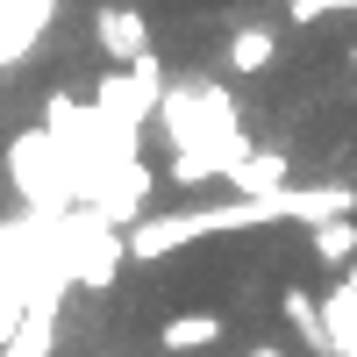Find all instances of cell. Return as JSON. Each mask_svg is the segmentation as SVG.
I'll return each mask as SVG.
<instances>
[{
    "instance_id": "obj_1",
    "label": "cell",
    "mask_w": 357,
    "mask_h": 357,
    "mask_svg": "<svg viewBox=\"0 0 357 357\" xmlns=\"http://www.w3.org/2000/svg\"><path fill=\"white\" fill-rule=\"evenodd\" d=\"M329 215H357V186H279V193H236V200H207V207H172V215H143L129 222V257L158 264L172 250L200 243V236H236V229H264V222H329Z\"/></svg>"
},
{
    "instance_id": "obj_2",
    "label": "cell",
    "mask_w": 357,
    "mask_h": 357,
    "mask_svg": "<svg viewBox=\"0 0 357 357\" xmlns=\"http://www.w3.org/2000/svg\"><path fill=\"white\" fill-rule=\"evenodd\" d=\"M8 178H15V193L36 207V222L72 215V200H79V165H72V151L50 129H22L8 143Z\"/></svg>"
},
{
    "instance_id": "obj_3",
    "label": "cell",
    "mask_w": 357,
    "mask_h": 357,
    "mask_svg": "<svg viewBox=\"0 0 357 357\" xmlns=\"http://www.w3.org/2000/svg\"><path fill=\"white\" fill-rule=\"evenodd\" d=\"M321 329H329V357H357V257L343 264V279L321 301Z\"/></svg>"
},
{
    "instance_id": "obj_4",
    "label": "cell",
    "mask_w": 357,
    "mask_h": 357,
    "mask_svg": "<svg viewBox=\"0 0 357 357\" xmlns=\"http://www.w3.org/2000/svg\"><path fill=\"white\" fill-rule=\"evenodd\" d=\"M93 43L114 57V65L151 57V36H143V15H136V8H100V15H93Z\"/></svg>"
},
{
    "instance_id": "obj_5",
    "label": "cell",
    "mask_w": 357,
    "mask_h": 357,
    "mask_svg": "<svg viewBox=\"0 0 357 357\" xmlns=\"http://www.w3.org/2000/svg\"><path fill=\"white\" fill-rule=\"evenodd\" d=\"M229 186L236 193H279L286 186V151H257V143H250V151L229 165Z\"/></svg>"
},
{
    "instance_id": "obj_6",
    "label": "cell",
    "mask_w": 357,
    "mask_h": 357,
    "mask_svg": "<svg viewBox=\"0 0 357 357\" xmlns=\"http://www.w3.org/2000/svg\"><path fill=\"white\" fill-rule=\"evenodd\" d=\"M207 343H222V314H172L165 329H158V350H172V357L207 350Z\"/></svg>"
},
{
    "instance_id": "obj_7",
    "label": "cell",
    "mask_w": 357,
    "mask_h": 357,
    "mask_svg": "<svg viewBox=\"0 0 357 357\" xmlns=\"http://www.w3.org/2000/svg\"><path fill=\"white\" fill-rule=\"evenodd\" d=\"M307 243H314V257L329 264V272H343V264L357 257V222H350V215H329V222L307 229Z\"/></svg>"
},
{
    "instance_id": "obj_8",
    "label": "cell",
    "mask_w": 357,
    "mask_h": 357,
    "mask_svg": "<svg viewBox=\"0 0 357 357\" xmlns=\"http://www.w3.org/2000/svg\"><path fill=\"white\" fill-rule=\"evenodd\" d=\"M272 57H279V36H272V29H264V22H250V29H236V36H229V72H264V65H272Z\"/></svg>"
},
{
    "instance_id": "obj_9",
    "label": "cell",
    "mask_w": 357,
    "mask_h": 357,
    "mask_svg": "<svg viewBox=\"0 0 357 357\" xmlns=\"http://www.w3.org/2000/svg\"><path fill=\"white\" fill-rule=\"evenodd\" d=\"M286 321L301 329V343H307V350L329 357V329H321V301H314V293H286Z\"/></svg>"
},
{
    "instance_id": "obj_10",
    "label": "cell",
    "mask_w": 357,
    "mask_h": 357,
    "mask_svg": "<svg viewBox=\"0 0 357 357\" xmlns=\"http://www.w3.org/2000/svg\"><path fill=\"white\" fill-rule=\"evenodd\" d=\"M29 301H36V293H29V286H0V350L15 343V329H22V314H29Z\"/></svg>"
},
{
    "instance_id": "obj_11",
    "label": "cell",
    "mask_w": 357,
    "mask_h": 357,
    "mask_svg": "<svg viewBox=\"0 0 357 357\" xmlns=\"http://www.w3.org/2000/svg\"><path fill=\"white\" fill-rule=\"evenodd\" d=\"M343 8H357V0H293V22H321V15H343Z\"/></svg>"
},
{
    "instance_id": "obj_12",
    "label": "cell",
    "mask_w": 357,
    "mask_h": 357,
    "mask_svg": "<svg viewBox=\"0 0 357 357\" xmlns=\"http://www.w3.org/2000/svg\"><path fill=\"white\" fill-rule=\"evenodd\" d=\"M250 357H279V350H272V343H264V350H250Z\"/></svg>"
},
{
    "instance_id": "obj_13",
    "label": "cell",
    "mask_w": 357,
    "mask_h": 357,
    "mask_svg": "<svg viewBox=\"0 0 357 357\" xmlns=\"http://www.w3.org/2000/svg\"><path fill=\"white\" fill-rule=\"evenodd\" d=\"M350 65H357V43H350Z\"/></svg>"
}]
</instances>
